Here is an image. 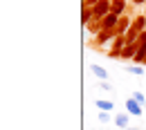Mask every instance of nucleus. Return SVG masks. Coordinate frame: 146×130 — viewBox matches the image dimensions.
<instances>
[{
  "mask_svg": "<svg viewBox=\"0 0 146 130\" xmlns=\"http://www.w3.org/2000/svg\"><path fill=\"white\" fill-rule=\"evenodd\" d=\"M110 0H99L94 7H92V14H94V18H106L110 14Z\"/></svg>",
  "mask_w": 146,
  "mask_h": 130,
  "instance_id": "obj_1",
  "label": "nucleus"
},
{
  "mask_svg": "<svg viewBox=\"0 0 146 130\" xmlns=\"http://www.w3.org/2000/svg\"><path fill=\"white\" fill-rule=\"evenodd\" d=\"M126 110H128V114H133V117H139V114H144V106L137 103V101L130 96V99H126Z\"/></svg>",
  "mask_w": 146,
  "mask_h": 130,
  "instance_id": "obj_2",
  "label": "nucleus"
},
{
  "mask_svg": "<svg viewBox=\"0 0 146 130\" xmlns=\"http://www.w3.org/2000/svg\"><path fill=\"white\" fill-rule=\"evenodd\" d=\"M133 27V20H128L126 16H121L119 22H117V27H115V32H117V36H126V32Z\"/></svg>",
  "mask_w": 146,
  "mask_h": 130,
  "instance_id": "obj_3",
  "label": "nucleus"
},
{
  "mask_svg": "<svg viewBox=\"0 0 146 130\" xmlns=\"http://www.w3.org/2000/svg\"><path fill=\"white\" fill-rule=\"evenodd\" d=\"M86 29L90 32V34H99V32H104V22H101V18H92L88 25H86Z\"/></svg>",
  "mask_w": 146,
  "mask_h": 130,
  "instance_id": "obj_4",
  "label": "nucleus"
},
{
  "mask_svg": "<svg viewBox=\"0 0 146 130\" xmlns=\"http://www.w3.org/2000/svg\"><path fill=\"white\" fill-rule=\"evenodd\" d=\"M119 18H121V16H115V14H108L106 18H101L104 29H115V27H117V22H119Z\"/></svg>",
  "mask_w": 146,
  "mask_h": 130,
  "instance_id": "obj_5",
  "label": "nucleus"
},
{
  "mask_svg": "<svg viewBox=\"0 0 146 130\" xmlns=\"http://www.w3.org/2000/svg\"><path fill=\"white\" fill-rule=\"evenodd\" d=\"M110 38H117V32H115V29H104V32H99V34H97L99 45H101V43H108Z\"/></svg>",
  "mask_w": 146,
  "mask_h": 130,
  "instance_id": "obj_6",
  "label": "nucleus"
},
{
  "mask_svg": "<svg viewBox=\"0 0 146 130\" xmlns=\"http://www.w3.org/2000/svg\"><path fill=\"white\" fill-rule=\"evenodd\" d=\"M90 70H92V74L97 76L99 81H106V79H108V72H106V67H101V65H97V63H92Z\"/></svg>",
  "mask_w": 146,
  "mask_h": 130,
  "instance_id": "obj_7",
  "label": "nucleus"
},
{
  "mask_svg": "<svg viewBox=\"0 0 146 130\" xmlns=\"http://www.w3.org/2000/svg\"><path fill=\"white\" fill-rule=\"evenodd\" d=\"M135 54H137V45H126V47L121 49V58H124V61H133Z\"/></svg>",
  "mask_w": 146,
  "mask_h": 130,
  "instance_id": "obj_8",
  "label": "nucleus"
},
{
  "mask_svg": "<svg viewBox=\"0 0 146 130\" xmlns=\"http://www.w3.org/2000/svg\"><path fill=\"white\" fill-rule=\"evenodd\" d=\"M124 7H126V0H112V5H110V14H115V16H121Z\"/></svg>",
  "mask_w": 146,
  "mask_h": 130,
  "instance_id": "obj_9",
  "label": "nucleus"
},
{
  "mask_svg": "<svg viewBox=\"0 0 146 130\" xmlns=\"http://www.w3.org/2000/svg\"><path fill=\"white\" fill-rule=\"evenodd\" d=\"M128 121H130V114H128V112L115 114V123H117L119 128H128Z\"/></svg>",
  "mask_w": 146,
  "mask_h": 130,
  "instance_id": "obj_10",
  "label": "nucleus"
},
{
  "mask_svg": "<svg viewBox=\"0 0 146 130\" xmlns=\"http://www.w3.org/2000/svg\"><path fill=\"white\" fill-rule=\"evenodd\" d=\"M97 108H99V110H104V112H110L112 108H115V103L108 101V99H97Z\"/></svg>",
  "mask_w": 146,
  "mask_h": 130,
  "instance_id": "obj_11",
  "label": "nucleus"
},
{
  "mask_svg": "<svg viewBox=\"0 0 146 130\" xmlns=\"http://www.w3.org/2000/svg\"><path fill=\"white\" fill-rule=\"evenodd\" d=\"M133 27L137 32H146V16H137V18L133 20Z\"/></svg>",
  "mask_w": 146,
  "mask_h": 130,
  "instance_id": "obj_12",
  "label": "nucleus"
},
{
  "mask_svg": "<svg viewBox=\"0 0 146 130\" xmlns=\"http://www.w3.org/2000/svg\"><path fill=\"white\" fill-rule=\"evenodd\" d=\"M92 18H94V14H92V7H83V14H81V22H83V25H88Z\"/></svg>",
  "mask_w": 146,
  "mask_h": 130,
  "instance_id": "obj_13",
  "label": "nucleus"
},
{
  "mask_svg": "<svg viewBox=\"0 0 146 130\" xmlns=\"http://www.w3.org/2000/svg\"><path fill=\"white\" fill-rule=\"evenodd\" d=\"M126 72H130V74H135V76H142L144 67H142V65H128V67H126Z\"/></svg>",
  "mask_w": 146,
  "mask_h": 130,
  "instance_id": "obj_14",
  "label": "nucleus"
},
{
  "mask_svg": "<svg viewBox=\"0 0 146 130\" xmlns=\"http://www.w3.org/2000/svg\"><path fill=\"white\" fill-rule=\"evenodd\" d=\"M133 99H135L137 103H142V106H146V96H144L142 92H135V96H133Z\"/></svg>",
  "mask_w": 146,
  "mask_h": 130,
  "instance_id": "obj_15",
  "label": "nucleus"
},
{
  "mask_svg": "<svg viewBox=\"0 0 146 130\" xmlns=\"http://www.w3.org/2000/svg\"><path fill=\"white\" fill-rule=\"evenodd\" d=\"M110 119H112V117H110L108 112H99V121H101V123H108Z\"/></svg>",
  "mask_w": 146,
  "mask_h": 130,
  "instance_id": "obj_16",
  "label": "nucleus"
},
{
  "mask_svg": "<svg viewBox=\"0 0 146 130\" xmlns=\"http://www.w3.org/2000/svg\"><path fill=\"white\" fill-rule=\"evenodd\" d=\"M97 2H99V0H83V5H81V7H94Z\"/></svg>",
  "mask_w": 146,
  "mask_h": 130,
  "instance_id": "obj_17",
  "label": "nucleus"
},
{
  "mask_svg": "<svg viewBox=\"0 0 146 130\" xmlns=\"http://www.w3.org/2000/svg\"><path fill=\"white\" fill-rule=\"evenodd\" d=\"M101 88H104V90H112V85H110L108 81H101Z\"/></svg>",
  "mask_w": 146,
  "mask_h": 130,
  "instance_id": "obj_18",
  "label": "nucleus"
},
{
  "mask_svg": "<svg viewBox=\"0 0 146 130\" xmlns=\"http://www.w3.org/2000/svg\"><path fill=\"white\" fill-rule=\"evenodd\" d=\"M133 2H135V5H144L146 0H133Z\"/></svg>",
  "mask_w": 146,
  "mask_h": 130,
  "instance_id": "obj_19",
  "label": "nucleus"
},
{
  "mask_svg": "<svg viewBox=\"0 0 146 130\" xmlns=\"http://www.w3.org/2000/svg\"><path fill=\"white\" fill-rule=\"evenodd\" d=\"M124 130H142V128H133V126H128V128H124Z\"/></svg>",
  "mask_w": 146,
  "mask_h": 130,
  "instance_id": "obj_20",
  "label": "nucleus"
},
{
  "mask_svg": "<svg viewBox=\"0 0 146 130\" xmlns=\"http://www.w3.org/2000/svg\"><path fill=\"white\" fill-rule=\"evenodd\" d=\"M144 65H146V61H144Z\"/></svg>",
  "mask_w": 146,
  "mask_h": 130,
  "instance_id": "obj_21",
  "label": "nucleus"
},
{
  "mask_svg": "<svg viewBox=\"0 0 146 130\" xmlns=\"http://www.w3.org/2000/svg\"><path fill=\"white\" fill-rule=\"evenodd\" d=\"M144 108H146V106H144Z\"/></svg>",
  "mask_w": 146,
  "mask_h": 130,
  "instance_id": "obj_22",
  "label": "nucleus"
}]
</instances>
